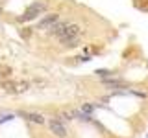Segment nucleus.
Returning a JSON list of instances; mask_svg holds the SVG:
<instances>
[{"instance_id":"0eeeda50","label":"nucleus","mask_w":148,"mask_h":138,"mask_svg":"<svg viewBox=\"0 0 148 138\" xmlns=\"http://www.w3.org/2000/svg\"><path fill=\"white\" fill-rule=\"evenodd\" d=\"M11 70H9V68H0V77L2 76H6V74H9Z\"/></svg>"},{"instance_id":"f03ea898","label":"nucleus","mask_w":148,"mask_h":138,"mask_svg":"<svg viewBox=\"0 0 148 138\" xmlns=\"http://www.w3.org/2000/svg\"><path fill=\"white\" fill-rule=\"evenodd\" d=\"M45 9H46V2H41V0H39V2H34V4H32V6L24 11V15L18 18V20H21V22L34 20V18H37V17L41 15V13L45 11Z\"/></svg>"},{"instance_id":"7ed1b4c3","label":"nucleus","mask_w":148,"mask_h":138,"mask_svg":"<svg viewBox=\"0 0 148 138\" xmlns=\"http://www.w3.org/2000/svg\"><path fill=\"white\" fill-rule=\"evenodd\" d=\"M48 127H50V131H52L54 136H58V138H65V136H67V127H65L63 120L50 118L48 120Z\"/></svg>"},{"instance_id":"423d86ee","label":"nucleus","mask_w":148,"mask_h":138,"mask_svg":"<svg viewBox=\"0 0 148 138\" xmlns=\"http://www.w3.org/2000/svg\"><path fill=\"white\" fill-rule=\"evenodd\" d=\"M11 118H13V114H0V123L6 122V120H11Z\"/></svg>"},{"instance_id":"39448f33","label":"nucleus","mask_w":148,"mask_h":138,"mask_svg":"<svg viewBox=\"0 0 148 138\" xmlns=\"http://www.w3.org/2000/svg\"><path fill=\"white\" fill-rule=\"evenodd\" d=\"M21 116H24L26 120L34 123H45V116L43 114H37V112H21Z\"/></svg>"},{"instance_id":"f257e3e1","label":"nucleus","mask_w":148,"mask_h":138,"mask_svg":"<svg viewBox=\"0 0 148 138\" xmlns=\"http://www.w3.org/2000/svg\"><path fill=\"white\" fill-rule=\"evenodd\" d=\"M50 35L58 37V41L61 43L63 46L67 48H74V46L80 44L82 41V35H83V30L80 24L76 22H69V20H58L56 24L48 30Z\"/></svg>"},{"instance_id":"20e7f679","label":"nucleus","mask_w":148,"mask_h":138,"mask_svg":"<svg viewBox=\"0 0 148 138\" xmlns=\"http://www.w3.org/2000/svg\"><path fill=\"white\" fill-rule=\"evenodd\" d=\"M58 20H59V15H58V13H50V15L43 17L39 22H37V30H50V28H52Z\"/></svg>"}]
</instances>
